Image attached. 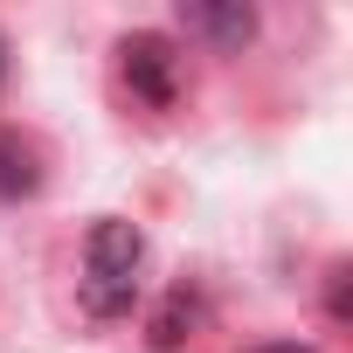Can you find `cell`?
<instances>
[{
	"label": "cell",
	"mask_w": 353,
	"mask_h": 353,
	"mask_svg": "<svg viewBox=\"0 0 353 353\" xmlns=\"http://www.w3.org/2000/svg\"><path fill=\"white\" fill-rule=\"evenodd\" d=\"M139 263H145V236H139L132 222H118V215L90 222V243H83V312H90V319L132 312Z\"/></svg>",
	"instance_id": "obj_1"
},
{
	"label": "cell",
	"mask_w": 353,
	"mask_h": 353,
	"mask_svg": "<svg viewBox=\"0 0 353 353\" xmlns=\"http://www.w3.org/2000/svg\"><path fill=\"white\" fill-rule=\"evenodd\" d=\"M118 56H125V77L145 104H173V42L166 35H132Z\"/></svg>",
	"instance_id": "obj_2"
},
{
	"label": "cell",
	"mask_w": 353,
	"mask_h": 353,
	"mask_svg": "<svg viewBox=\"0 0 353 353\" xmlns=\"http://www.w3.org/2000/svg\"><path fill=\"white\" fill-rule=\"evenodd\" d=\"M181 21H188L194 35H208L215 49H243V42L256 35V14H250V8H208V0H201V8H188Z\"/></svg>",
	"instance_id": "obj_3"
},
{
	"label": "cell",
	"mask_w": 353,
	"mask_h": 353,
	"mask_svg": "<svg viewBox=\"0 0 353 353\" xmlns=\"http://www.w3.org/2000/svg\"><path fill=\"white\" fill-rule=\"evenodd\" d=\"M256 353H312V346H298V339H277V346H256Z\"/></svg>",
	"instance_id": "obj_4"
},
{
	"label": "cell",
	"mask_w": 353,
	"mask_h": 353,
	"mask_svg": "<svg viewBox=\"0 0 353 353\" xmlns=\"http://www.w3.org/2000/svg\"><path fill=\"white\" fill-rule=\"evenodd\" d=\"M0 77H8V42H0Z\"/></svg>",
	"instance_id": "obj_5"
}]
</instances>
